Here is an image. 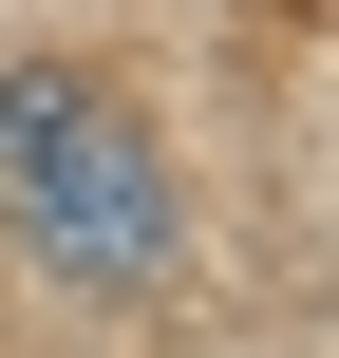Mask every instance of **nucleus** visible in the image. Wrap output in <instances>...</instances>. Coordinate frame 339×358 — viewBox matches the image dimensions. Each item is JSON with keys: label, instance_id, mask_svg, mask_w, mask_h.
<instances>
[{"label": "nucleus", "instance_id": "obj_1", "mask_svg": "<svg viewBox=\"0 0 339 358\" xmlns=\"http://www.w3.org/2000/svg\"><path fill=\"white\" fill-rule=\"evenodd\" d=\"M0 227H19L57 283H151V264L189 245V189H170V151H151L132 94H94V76H0Z\"/></svg>", "mask_w": 339, "mask_h": 358}]
</instances>
